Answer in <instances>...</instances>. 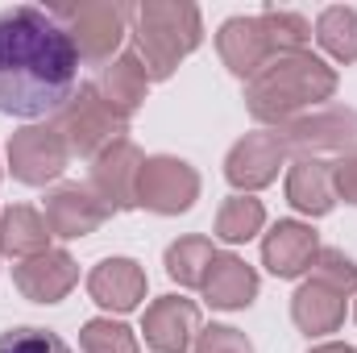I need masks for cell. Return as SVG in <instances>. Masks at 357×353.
I'll return each instance as SVG.
<instances>
[{"label": "cell", "mask_w": 357, "mask_h": 353, "mask_svg": "<svg viewBox=\"0 0 357 353\" xmlns=\"http://www.w3.org/2000/svg\"><path fill=\"white\" fill-rule=\"evenodd\" d=\"M79 91V50L50 8L17 4L0 13V112L59 117Z\"/></svg>", "instance_id": "obj_1"}, {"label": "cell", "mask_w": 357, "mask_h": 353, "mask_svg": "<svg viewBox=\"0 0 357 353\" xmlns=\"http://www.w3.org/2000/svg\"><path fill=\"white\" fill-rule=\"evenodd\" d=\"M337 91V71L316 59L312 50L299 54H274L266 67L245 84V108L258 125H287L303 117L312 104L333 100Z\"/></svg>", "instance_id": "obj_2"}, {"label": "cell", "mask_w": 357, "mask_h": 353, "mask_svg": "<svg viewBox=\"0 0 357 353\" xmlns=\"http://www.w3.org/2000/svg\"><path fill=\"white\" fill-rule=\"evenodd\" d=\"M133 54L142 59L150 80H171L175 67L204 42L199 8L187 0H146L129 13Z\"/></svg>", "instance_id": "obj_3"}, {"label": "cell", "mask_w": 357, "mask_h": 353, "mask_svg": "<svg viewBox=\"0 0 357 353\" xmlns=\"http://www.w3.org/2000/svg\"><path fill=\"white\" fill-rule=\"evenodd\" d=\"M129 13H133V4H121V0L50 4V17L67 29V38L75 42L79 59H88V63H108L116 54L121 38L129 33Z\"/></svg>", "instance_id": "obj_4"}, {"label": "cell", "mask_w": 357, "mask_h": 353, "mask_svg": "<svg viewBox=\"0 0 357 353\" xmlns=\"http://www.w3.org/2000/svg\"><path fill=\"white\" fill-rule=\"evenodd\" d=\"M54 129L63 133L67 150L79 158H96L104 154L112 142H121L129 133V117H121L96 84H79V91L67 100V108L54 117Z\"/></svg>", "instance_id": "obj_5"}, {"label": "cell", "mask_w": 357, "mask_h": 353, "mask_svg": "<svg viewBox=\"0 0 357 353\" xmlns=\"http://www.w3.org/2000/svg\"><path fill=\"white\" fill-rule=\"evenodd\" d=\"M287 154L299 158H316V154H349L357 150V112L354 108H320V112H303L287 125H278Z\"/></svg>", "instance_id": "obj_6"}, {"label": "cell", "mask_w": 357, "mask_h": 353, "mask_svg": "<svg viewBox=\"0 0 357 353\" xmlns=\"http://www.w3.org/2000/svg\"><path fill=\"white\" fill-rule=\"evenodd\" d=\"M195 200H199V175L191 163L171 158V154L146 158L142 179H137V208L158 212V216H178Z\"/></svg>", "instance_id": "obj_7"}, {"label": "cell", "mask_w": 357, "mask_h": 353, "mask_svg": "<svg viewBox=\"0 0 357 353\" xmlns=\"http://www.w3.org/2000/svg\"><path fill=\"white\" fill-rule=\"evenodd\" d=\"M142 167H146V154H142L129 137L112 142L104 154L91 158V175H88L91 195H96L108 212H129V208H137V179H142Z\"/></svg>", "instance_id": "obj_8"}, {"label": "cell", "mask_w": 357, "mask_h": 353, "mask_svg": "<svg viewBox=\"0 0 357 353\" xmlns=\"http://www.w3.org/2000/svg\"><path fill=\"white\" fill-rule=\"evenodd\" d=\"M67 142L54 125H25L8 137V167L13 179L29 183V187H46L50 179H59L67 171Z\"/></svg>", "instance_id": "obj_9"}, {"label": "cell", "mask_w": 357, "mask_h": 353, "mask_svg": "<svg viewBox=\"0 0 357 353\" xmlns=\"http://www.w3.org/2000/svg\"><path fill=\"white\" fill-rule=\"evenodd\" d=\"M282 163H287V142H282V133L278 129H258V133H245L233 150H229V158H225V179L241 191V195H250V191H262L270 187L278 171H282Z\"/></svg>", "instance_id": "obj_10"}, {"label": "cell", "mask_w": 357, "mask_h": 353, "mask_svg": "<svg viewBox=\"0 0 357 353\" xmlns=\"http://www.w3.org/2000/svg\"><path fill=\"white\" fill-rule=\"evenodd\" d=\"M142 333H146V345L158 353H187L191 341L199 337V308L183 295H162L146 308V320H142Z\"/></svg>", "instance_id": "obj_11"}, {"label": "cell", "mask_w": 357, "mask_h": 353, "mask_svg": "<svg viewBox=\"0 0 357 353\" xmlns=\"http://www.w3.org/2000/svg\"><path fill=\"white\" fill-rule=\"evenodd\" d=\"M13 283L29 303H59L79 283V266L67 250H46L38 258H25L13 266Z\"/></svg>", "instance_id": "obj_12"}, {"label": "cell", "mask_w": 357, "mask_h": 353, "mask_svg": "<svg viewBox=\"0 0 357 353\" xmlns=\"http://www.w3.org/2000/svg\"><path fill=\"white\" fill-rule=\"evenodd\" d=\"M112 212L91 195V187H79V183H63L46 195V225L54 237L63 241H75V237H88L96 233Z\"/></svg>", "instance_id": "obj_13"}, {"label": "cell", "mask_w": 357, "mask_h": 353, "mask_svg": "<svg viewBox=\"0 0 357 353\" xmlns=\"http://www.w3.org/2000/svg\"><path fill=\"white\" fill-rule=\"evenodd\" d=\"M320 254V237L303 220H278L262 241V266L274 278H299Z\"/></svg>", "instance_id": "obj_14"}, {"label": "cell", "mask_w": 357, "mask_h": 353, "mask_svg": "<svg viewBox=\"0 0 357 353\" xmlns=\"http://www.w3.org/2000/svg\"><path fill=\"white\" fill-rule=\"evenodd\" d=\"M216 50H220L225 67H229L233 75H241L245 84L274 59L270 38H266V29H262L258 17H229V21L220 25V33H216Z\"/></svg>", "instance_id": "obj_15"}, {"label": "cell", "mask_w": 357, "mask_h": 353, "mask_svg": "<svg viewBox=\"0 0 357 353\" xmlns=\"http://www.w3.org/2000/svg\"><path fill=\"white\" fill-rule=\"evenodd\" d=\"M88 295L108 312H133L146 299V270L133 258H104L100 266H91Z\"/></svg>", "instance_id": "obj_16"}, {"label": "cell", "mask_w": 357, "mask_h": 353, "mask_svg": "<svg viewBox=\"0 0 357 353\" xmlns=\"http://www.w3.org/2000/svg\"><path fill=\"white\" fill-rule=\"evenodd\" d=\"M204 299L220 312H241L258 299V270L237 254H216L204 278Z\"/></svg>", "instance_id": "obj_17"}, {"label": "cell", "mask_w": 357, "mask_h": 353, "mask_svg": "<svg viewBox=\"0 0 357 353\" xmlns=\"http://www.w3.org/2000/svg\"><path fill=\"white\" fill-rule=\"evenodd\" d=\"M287 200L303 216H328L337 204L333 191V167L320 158H295L287 171Z\"/></svg>", "instance_id": "obj_18"}, {"label": "cell", "mask_w": 357, "mask_h": 353, "mask_svg": "<svg viewBox=\"0 0 357 353\" xmlns=\"http://www.w3.org/2000/svg\"><path fill=\"white\" fill-rule=\"evenodd\" d=\"M291 320H295L299 333H307V337L337 333V329L345 324V295H337L333 287L307 278V283L291 295Z\"/></svg>", "instance_id": "obj_19"}, {"label": "cell", "mask_w": 357, "mask_h": 353, "mask_svg": "<svg viewBox=\"0 0 357 353\" xmlns=\"http://www.w3.org/2000/svg\"><path fill=\"white\" fill-rule=\"evenodd\" d=\"M50 237L54 233H50V225H46V216L38 208L13 204V208L0 212V254L4 258H17V262L38 258V254L50 250Z\"/></svg>", "instance_id": "obj_20"}, {"label": "cell", "mask_w": 357, "mask_h": 353, "mask_svg": "<svg viewBox=\"0 0 357 353\" xmlns=\"http://www.w3.org/2000/svg\"><path fill=\"white\" fill-rule=\"evenodd\" d=\"M96 88H100V96H104L121 117H133V112L142 108V100H146L150 75H146L142 59H137L133 50H125V54H116V59L104 67V75H100Z\"/></svg>", "instance_id": "obj_21"}, {"label": "cell", "mask_w": 357, "mask_h": 353, "mask_svg": "<svg viewBox=\"0 0 357 353\" xmlns=\"http://www.w3.org/2000/svg\"><path fill=\"white\" fill-rule=\"evenodd\" d=\"M262 225H266V208H262V200L241 195V191L229 195V200L220 204V212H216V237L229 241V246H241V241L258 237Z\"/></svg>", "instance_id": "obj_22"}, {"label": "cell", "mask_w": 357, "mask_h": 353, "mask_svg": "<svg viewBox=\"0 0 357 353\" xmlns=\"http://www.w3.org/2000/svg\"><path fill=\"white\" fill-rule=\"evenodd\" d=\"M316 42L337 59V63H357V8L345 4H328L316 17Z\"/></svg>", "instance_id": "obj_23"}, {"label": "cell", "mask_w": 357, "mask_h": 353, "mask_svg": "<svg viewBox=\"0 0 357 353\" xmlns=\"http://www.w3.org/2000/svg\"><path fill=\"white\" fill-rule=\"evenodd\" d=\"M212 258H216V250L208 237H178L167 246V274L178 287H204Z\"/></svg>", "instance_id": "obj_24"}, {"label": "cell", "mask_w": 357, "mask_h": 353, "mask_svg": "<svg viewBox=\"0 0 357 353\" xmlns=\"http://www.w3.org/2000/svg\"><path fill=\"white\" fill-rule=\"evenodd\" d=\"M258 21H262V29H266L274 54H299V50L307 46V38H312V25H307L299 13H291V8H266Z\"/></svg>", "instance_id": "obj_25"}, {"label": "cell", "mask_w": 357, "mask_h": 353, "mask_svg": "<svg viewBox=\"0 0 357 353\" xmlns=\"http://www.w3.org/2000/svg\"><path fill=\"white\" fill-rule=\"evenodd\" d=\"M312 278L316 283H324V287H333L337 295H357V262L354 258H345L341 250H324L320 246V254H316V262H312Z\"/></svg>", "instance_id": "obj_26"}, {"label": "cell", "mask_w": 357, "mask_h": 353, "mask_svg": "<svg viewBox=\"0 0 357 353\" xmlns=\"http://www.w3.org/2000/svg\"><path fill=\"white\" fill-rule=\"evenodd\" d=\"M84 353H137V337L121 324V320H88L79 333Z\"/></svg>", "instance_id": "obj_27"}, {"label": "cell", "mask_w": 357, "mask_h": 353, "mask_svg": "<svg viewBox=\"0 0 357 353\" xmlns=\"http://www.w3.org/2000/svg\"><path fill=\"white\" fill-rule=\"evenodd\" d=\"M0 353H71V345H67L59 333H50V329L25 324V329L0 333Z\"/></svg>", "instance_id": "obj_28"}, {"label": "cell", "mask_w": 357, "mask_h": 353, "mask_svg": "<svg viewBox=\"0 0 357 353\" xmlns=\"http://www.w3.org/2000/svg\"><path fill=\"white\" fill-rule=\"evenodd\" d=\"M195 353H254V345L245 333H237L229 324H212V329H199Z\"/></svg>", "instance_id": "obj_29"}, {"label": "cell", "mask_w": 357, "mask_h": 353, "mask_svg": "<svg viewBox=\"0 0 357 353\" xmlns=\"http://www.w3.org/2000/svg\"><path fill=\"white\" fill-rule=\"evenodd\" d=\"M328 167H333V191H337L345 204H354L357 208V150L341 154V158L328 163Z\"/></svg>", "instance_id": "obj_30"}, {"label": "cell", "mask_w": 357, "mask_h": 353, "mask_svg": "<svg viewBox=\"0 0 357 353\" xmlns=\"http://www.w3.org/2000/svg\"><path fill=\"white\" fill-rule=\"evenodd\" d=\"M312 353H357L354 345H341V341H328V345H316Z\"/></svg>", "instance_id": "obj_31"}]
</instances>
